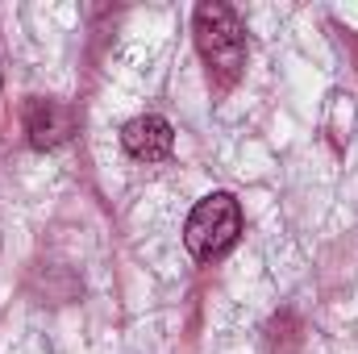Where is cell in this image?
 Masks as SVG:
<instances>
[{"label": "cell", "instance_id": "obj_1", "mask_svg": "<svg viewBox=\"0 0 358 354\" xmlns=\"http://www.w3.org/2000/svg\"><path fill=\"white\" fill-rule=\"evenodd\" d=\"M196 46L208 63V76L229 88L238 76H242V63H246V29L238 21V13L229 4H200L196 8Z\"/></svg>", "mask_w": 358, "mask_h": 354}, {"label": "cell", "instance_id": "obj_2", "mask_svg": "<svg viewBox=\"0 0 358 354\" xmlns=\"http://www.w3.org/2000/svg\"><path fill=\"white\" fill-rule=\"evenodd\" d=\"M242 234V208L229 192H213L204 196L192 213H187V225H183V246L192 250V259L200 263H213L221 259Z\"/></svg>", "mask_w": 358, "mask_h": 354}, {"label": "cell", "instance_id": "obj_3", "mask_svg": "<svg viewBox=\"0 0 358 354\" xmlns=\"http://www.w3.org/2000/svg\"><path fill=\"white\" fill-rule=\"evenodd\" d=\"M25 134L34 150H55L76 134V113L55 100H29L25 104Z\"/></svg>", "mask_w": 358, "mask_h": 354}, {"label": "cell", "instance_id": "obj_4", "mask_svg": "<svg viewBox=\"0 0 358 354\" xmlns=\"http://www.w3.org/2000/svg\"><path fill=\"white\" fill-rule=\"evenodd\" d=\"M121 146H125V155L138 159V163H159V159L171 155V146H176V129H171L163 117L146 113V117L125 121V129H121Z\"/></svg>", "mask_w": 358, "mask_h": 354}]
</instances>
